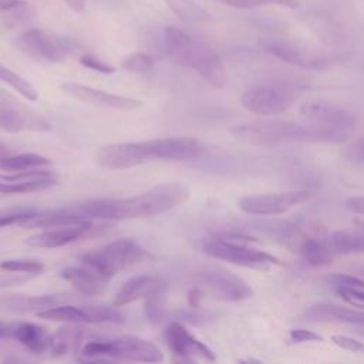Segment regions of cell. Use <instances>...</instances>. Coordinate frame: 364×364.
Instances as JSON below:
<instances>
[{"label":"cell","mask_w":364,"mask_h":364,"mask_svg":"<svg viewBox=\"0 0 364 364\" xmlns=\"http://www.w3.org/2000/svg\"><path fill=\"white\" fill-rule=\"evenodd\" d=\"M189 198V189L181 182H164L131 198H102L75 206L84 219L124 220L156 216L179 206Z\"/></svg>","instance_id":"obj_1"},{"label":"cell","mask_w":364,"mask_h":364,"mask_svg":"<svg viewBox=\"0 0 364 364\" xmlns=\"http://www.w3.org/2000/svg\"><path fill=\"white\" fill-rule=\"evenodd\" d=\"M233 138L246 145L273 148L287 144L320 142L340 144L348 139V131L323 127L318 124H300L287 119H264L239 124L230 129Z\"/></svg>","instance_id":"obj_2"},{"label":"cell","mask_w":364,"mask_h":364,"mask_svg":"<svg viewBox=\"0 0 364 364\" xmlns=\"http://www.w3.org/2000/svg\"><path fill=\"white\" fill-rule=\"evenodd\" d=\"M166 54L179 65L192 68L215 88L226 82V70L219 55L205 43L176 27H165L162 33Z\"/></svg>","instance_id":"obj_3"},{"label":"cell","mask_w":364,"mask_h":364,"mask_svg":"<svg viewBox=\"0 0 364 364\" xmlns=\"http://www.w3.org/2000/svg\"><path fill=\"white\" fill-rule=\"evenodd\" d=\"M81 354L91 360H115L135 363H158L164 354L158 346L136 336H119L114 338L88 340Z\"/></svg>","instance_id":"obj_4"},{"label":"cell","mask_w":364,"mask_h":364,"mask_svg":"<svg viewBox=\"0 0 364 364\" xmlns=\"http://www.w3.org/2000/svg\"><path fill=\"white\" fill-rule=\"evenodd\" d=\"M303 88L291 81H267L249 87L242 95V105L257 115L274 117L286 112L300 97Z\"/></svg>","instance_id":"obj_5"},{"label":"cell","mask_w":364,"mask_h":364,"mask_svg":"<svg viewBox=\"0 0 364 364\" xmlns=\"http://www.w3.org/2000/svg\"><path fill=\"white\" fill-rule=\"evenodd\" d=\"M148 257V252L134 239H118L92 249L81 256V263L111 279L121 270Z\"/></svg>","instance_id":"obj_6"},{"label":"cell","mask_w":364,"mask_h":364,"mask_svg":"<svg viewBox=\"0 0 364 364\" xmlns=\"http://www.w3.org/2000/svg\"><path fill=\"white\" fill-rule=\"evenodd\" d=\"M202 252L219 260H225L242 267L266 270L270 266H280L282 260L267 252L252 247L245 240L232 239L225 235L202 242Z\"/></svg>","instance_id":"obj_7"},{"label":"cell","mask_w":364,"mask_h":364,"mask_svg":"<svg viewBox=\"0 0 364 364\" xmlns=\"http://www.w3.org/2000/svg\"><path fill=\"white\" fill-rule=\"evenodd\" d=\"M0 129L7 132H48L53 129V125L17 97L0 87Z\"/></svg>","instance_id":"obj_8"},{"label":"cell","mask_w":364,"mask_h":364,"mask_svg":"<svg viewBox=\"0 0 364 364\" xmlns=\"http://www.w3.org/2000/svg\"><path fill=\"white\" fill-rule=\"evenodd\" d=\"M196 280L203 289L220 300L242 301L253 296V289L246 280L223 267H203L196 273Z\"/></svg>","instance_id":"obj_9"},{"label":"cell","mask_w":364,"mask_h":364,"mask_svg":"<svg viewBox=\"0 0 364 364\" xmlns=\"http://www.w3.org/2000/svg\"><path fill=\"white\" fill-rule=\"evenodd\" d=\"M310 198L309 191H289L266 195H249L239 199V209L247 215L272 216L287 212L289 209L306 202Z\"/></svg>","instance_id":"obj_10"},{"label":"cell","mask_w":364,"mask_h":364,"mask_svg":"<svg viewBox=\"0 0 364 364\" xmlns=\"http://www.w3.org/2000/svg\"><path fill=\"white\" fill-rule=\"evenodd\" d=\"M260 48L276 58L304 70H323L328 67V58L299 43L283 38H267L260 41Z\"/></svg>","instance_id":"obj_11"},{"label":"cell","mask_w":364,"mask_h":364,"mask_svg":"<svg viewBox=\"0 0 364 364\" xmlns=\"http://www.w3.org/2000/svg\"><path fill=\"white\" fill-rule=\"evenodd\" d=\"M17 47L30 57L48 63H61L71 51V46L40 28H28L16 40Z\"/></svg>","instance_id":"obj_12"},{"label":"cell","mask_w":364,"mask_h":364,"mask_svg":"<svg viewBox=\"0 0 364 364\" xmlns=\"http://www.w3.org/2000/svg\"><path fill=\"white\" fill-rule=\"evenodd\" d=\"M95 161L101 168L118 171L142 165L151 161V156L148 154L145 141L117 142L102 146L97 152Z\"/></svg>","instance_id":"obj_13"},{"label":"cell","mask_w":364,"mask_h":364,"mask_svg":"<svg viewBox=\"0 0 364 364\" xmlns=\"http://www.w3.org/2000/svg\"><path fill=\"white\" fill-rule=\"evenodd\" d=\"M299 114L307 122L338 128L344 131H348L357 122V118L351 111L341 105L323 100H311L300 104Z\"/></svg>","instance_id":"obj_14"},{"label":"cell","mask_w":364,"mask_h":364,"mask_svg":"<svg viewBox=\"0 0 364 364\" xmlns=\"http://www.w3.org/2000/svg\"><path fill=\"white\" fill-rule=\"evenodd\" d=\"M151 159L185 162L199 158L205 146L200 141L191 136H166L145 141Z\"/></svg>","instance_id":"obj_15"},{"label":"cell","mask_w":364,"mask_h":364,"mask_svg":"<svg viewBox=\"0 0 364 364\" xmlns=\"http://www.w3.org/2000/svg\"><path fill=\"white\" fill-rule=\"evenodd\" d=\"M165 340L169 350L182 360L193 361L195 357L208 361H215L213 351L198 340L186 327L179 321H172L165 330Z\"/></svg>","instance_id":"obj_16"},{"label":"cell","mask_w":364,"mask_h":364,"mask_svg":"<svg viewBox=\"0 0 364 364\" xmlns=\"http://www.w3.org/2000/svg\"><path fill=\"white\" fill-rule=\"evenodd\" d=\"M61 90L75 100H80L82 102H88L92 105H98V107L115 108V109H136L142 107V102L136 98L105 92L84 84L65 82L61 85Z\"/></svg>","instance_id":"obj_17"},{"label":"cell","mask_w":364,"mask_h":364,"mask_svg":"<svg viewBox=\"0 0 364 364\" xmlns=\"http://www.w3.org/2000/svg\"><path fill=\"white\" fill-rule=\"evenodd\" d=\"M91 229H92L91 220H80L70 225L47 228L46 230L27 237L26 245L31 247H47V249L60 247L71 242H75Z\"/></svg>","instance_id":"obj_18"},{"label":"cell","mask_w":364,"mask_h":364,"mask_svg":"<svg viewBox=\"0 0 364 364\" xmlns=\"http://www.w3.org/2000/svg\"><path fill=\"white\" fill-rule=\"evenodd\" d=\"M166 280L156 274H139L128 279L117 291L112 304L122 307L139 299H146L155 293L166 290Z\"/></svg>","instance_id":"obj_19"},{"label":"cell","mask_w":364,"mask_h":364,"mask_svg":"<svg viewBox=\"0 0 364 364\" xmlns=\"http://www.w3.org/2000/svg\"><path fill=\"white\" fill-rule=\"evenodd\" d=\"M60 277L68 282L84 296H100L105 293L109 279L81 263L80 266H68L60 272Z\"/></svg>","instance_id":"obj_20"},{"label":"cell","mask_w":364,"mask_h":364,"mask_svg":"<svg viewBox=\"0 0 364 364\" xmlns=\"http://www.w3.org/2000/svg\"><path fill=\"white\" fill-rule=\"evenodd\" d=\"M304 318L309 321H337L364 327V311L334 303H318L311 306L306 310Z\"/></svg>","instance_id":"obj_21"},{"label":"cell","mask_w":364,"mask_h":364,"mask_svg":"<svg viewBox=\"0 0 364 364\" xmlns=\"http://www.w3.org/2000/svg\"><path fill=\"white\" fill-rule=\"evenodd\" d=\"M252 229L296 250L304 239L301 230L289 220H257L252 223Z\"/></svg>","instance_id":"obj_22"},{"label":"cell","mask_w":364,"mask_h":364,"mask_svg":"<svg viewBox=\"0 0 364 364\" xmlns=\"http://www.w3.org/2000/svg\"><path fill=\"white\" fill-rule=\"evenodd\" d=\"M327 242L334 255L364 253V222L333 232Z\"/></svg>","instance_id":"obj_23"},{"label":"cell","mask_w":364,"mask_h":364,"mask_svg":"<svg viewBox=\"0 0 364 364\" xmlns=\"http://www.w3.org/2000/svg\"><path fill=\"white\" fill-rule=\"evenodd\" d=\"M85 333L81 327L77 326H65L58 328L51 336H47L46 350L50 355H65L78 348L81 341L84 340Z\"/></svg>","instance_id":"obj_24"},{"label":"cell","mask_w":364,"mask_h":364,"mask_svg":"<svg viewBox=\"0 0 364 364\" xmlns=\"http://www.w3.org/2000/svg\"><path fill=\"white\" fill-rule=\"evenodd\" d=\"M64 296L57 294H46V296H11L9 299H4L0 306L4 310L13 311V313H30V311H41L48 307H53L55 304H60L64 301Z\"/></svg>","instance_id":"obj_25"},{"label":"cell","mask_w":364,"mask_h":364,"mask_svg":"<svg viewBox=\"0 0 364 364\" xmlns=\"http://www.w3.org/2000/svg\"><path fill=\"white\" fill-rule=\"evenodd\" d=\"M10 338L17 340L33 353H44L47 331L34 323H14L10 326Z\"/></svg>","instance_id":"obj_26"},{"label":"cell","mask_w":364,"mask_h":364,"mask_svg":"<svg viewBox=\"0 0 364 364\" xmlns=\"http://www.w3.org/2000/svg\"><path fill=\"white\" fill-rule=\"evenodd\" d=\"M36 316L43 320L50 321H63L70 324H84L92 323L90 314L84 309V306H74V304H55L46 310L37 311Z\"/></svg>","instance_id":"obj_27"},{"label":"cell","mask_w":364,"mask_h":364,"mask_svg":"<svg viewBox=\"0 0 364 364\" xmlns=\"http://www.w3.org/2000/svg\"><path fill=\"white\" fill-rule=\"evenodd\" d=\"M297 252L310 266H327L333 262L334 257V252L328 246V242L316 237L304 236L297 247Z\"/></svg>","instance_id":"obj_28"},{"label":"cell","mask_w":364,"mask_h":364,"mask_svg":"<svg viewBox=\"0 0 364 364\" xmlns=\"http://www.w3.org/2000/svg\"><path fill=\"white\" fill-rule=\"evenodd\" d=\"M48 165H51V159L33 152L17 154V155H11V154L0 155V169L7 172H21V171H28L36 168H44Z\"/></svg>","instance_id":"obj_29"},{"label":"cell","mask_w":364,"mask_h":364,"mask_svg":"<svg viewBox=\"0 0 364 364\" xmlns=\"http://www.w3.org/2000/svg\"><path fill=\"white\" fill-rule=\"evenodd\" d=\"M169 10L186 23H208L212 16L193 0H165Z\"/></svg>","instance_id":"obj_30"},{"label":"cell","mask_w":364,"mask_h":364,"mask_svg":"<svg viewBox=\"0 0 364 364\" xmlns=\"http://www.w3.org/2000/svg\"><path fill=\"white\" fill-rule=\"evenodd\" d=\"M0 80L6 84H9L11 88H14L21 97H24L28 101H37L38 92L37 90L20 74L14 73L13 70L4 67L0 64Z\"/></svg>","instance_id":"obj_31"},{"label":"cell","mask_w":364,"mask_h":364,"mask_svg":"<svg viewBox=\"0 0 364 364\" xmlns=\"http://www.w3.org/2000/svg\"><path fill=\"white\" fill-rule=\"evenodd\" d=\"M84 309L90 314L92 323H121L124 314L118 310V306L105 304H85Z\"/></svg>","instance_id":"obj_32"},{"label":"cell","mask_w":364,"mask_h":364,"mask_svg":"<svg viewBox=\"0 0 364 364\" xmlns=\"http://www.w3.org/2000/svg\"><path fill=\"white\" fill-rule=\"evenodd\" d=\"M154 64H155V58L149 53H144V51L128 54L121 61L122 68L132 73H148L154 68Z\"/></svg>","instance_id":"obj_33"},{"label":"cell","mask_w":364,"mask_h":364,"mask_svg":"<svg viewBox=\"0 0 364 364\" xmlns=\"http://www.w3.org/2000/svg\"><path fill=\"white\" fill-rule=\"evenodd\" d=\"M0 269L6 272H21L38 274L43 272L44 264L38 259H7L0 262Z\"/></svg>","instance_id":"obj_34"},{"label":"cell","mask_w":364,"mask_h":364,"mask_svg":"<svg viewBox=\"0 0 364 364\" xmlns=\"http://www.w3.org/2000/svg\"><path fill=\"white\" fill-rule=\"evenodd\" d=\"M55 179L48 181H36V182H26V183H14L0 179V193H27V192H36L46 188H50L55 183Z\"/></svg>","instance_id":"obj_35"},{"label":"cell","mask_w":364,"mask_h":364,"mask_svg":"<svg viewBox=\"0 0 364 364\" xmlns=\"http://www.w3.org/2000/svg\"><path fill=\"white\" fill-rule=\"evenodd\" d=\"M228 6L237 9H253L262 6H280L287 9H297L300 6V0H219Z\"/></svg>","instance_id":"obj_36"},{"label":"cell","mask_w":364,"mask_h":364,"mask_svg":"<svg viewBox=\"0 0 364 364\" xmlns=\"http://www.w3.org/2000/svg\"><path fill=\"white\" fill-rule=\"evenodd\" d=\"M327 283L334 287V290L341 289H353V287H364V280L353 276V274H344V273H334L330 274L327 279Z\"/></svg>","instance_id":"obj_37"},{"label":"cell","mask_w":364,"mask_h":364,"mask_svg":"<svg viewBox=\"0 0 364 364\" xmlns=\"http://www.w3.org/2000/svg\"><path fill=\"white\" fill-rule=\"evenodd\" d=\"M80 63L81 65H84L85 68H90L92 71H98L101 74H112L117 71V68L105 61H102L101 58L91 55V54H84L80 57Z\"/></svg>","instance_id":"obj_38"},{"label":"cell","mask_w":364,"mask_h":364,"mask_svg":"<svg viewBox=\"0 0 364 364\" xmlns=\"http://www.w3.org/2000/svg\"><path fill=\"white\" fill-rule=\"evenodd\" d=\"M331 343L336 344L337 347L351 351V353H364V343L357 338H353L350 336L334 334V336H331Z\"/></svg>","instance_id":"obj_39"},{"label":"cell","mask_w":364,"mask_h":364,"mask_svg":"<svg viewBox=\"0 0 364 364\" xmlns=\"http://www.w3.org/2000/svg\"><path fill=\"white\" fill-rule=\"evenodd\" d=\"M289 341L293 344H301V343H311V341H323V337L307 328H293L289 333Z\"/></svg>","instance_id":"obj_40"},{"label":"cell","mask_w":364,"mask_h":364,"mask_svg":"<svg viewBox=\"0 0 364 364\" xmlns=\"http://www.w3.org/2000/svg\"><path fill=\"white\" fill-rule=\"evenodd\" d=\"M344 158L353 164H364V136L346 148Z\"/></svg>","instance_id":"obj_41"},{"label":"cell","mask_w":364,"mask_h":364,"mask_svg":"<svg viewBox=\"0 0 364 364\" xmlns=\"http://www.w3.org/2000/svg\"><path fill=\"white\" fill-rule=\"evenodd\" d=\"M344 300L354 304H364V287H353V289H341L336 290Z\"/></svg>","instance_id":"obj_42"},{"label":"cell","mask_w":364,"mask_h":364,"mask_svg":"<svg viewBox=\"0 0 364 364\" xmlns=\"http://www.w3.org/2000/svg\"><path fill=\"white\" fill-rule=\"evenodd\" d=\"M344 208L351 212V213H357V215H364V195H358V196H350L344 200Z\"/></svg>","instance_id":"obj_43"},{"label":"cell","mask_w":364,"mask_h":364,"mask_svg":"<svg viewBox=\"0 0 364 364\" xmlns=\"http://www.w3.org/2000/svg\"><path fill=\"white\" fill-rule=\"evenodd\" d=\"M30 212H16V213H6L0 215V228L18 225Z\"/></svg>","instance_id":"obj_44"},{"label":"cell","mask_w":364,"mask_h":364,"mask_svg":"<svg viewBox=\"0 0 364 364\" xmlns=\"http://www.w3.org/2000/svg\"><path fill=\"white\" fill-rule=\"evenodd\" d=\"M188 301H189V306L191 307H200L199 303H200V290L199 289H191L189 293H188Z\"/></svg>","instance_id":"obj_45"},{"label":"cell","mask_w":364,"mask_h":364,"mask_svg":"<svg viewBox=\"0 0 364 364\" xmlns=\"http://www.w3.org/2000/svg\"><path fill=\"white\" fill-rule=\"evenodd\" d=\"M64 1L74 11H82V9L85 6V0H64Z\"/></svg>","instance_id":"obj_46"},{"label":"cell","mask_w":364,"mask_h":364,"mask_svg":"<svg viewBox=\"0 0 364 364\" xmlns=\"http://www.w3.org/2000/svg\"><path fill=\"white\" fill-rule=\"evenodd\" d=\"M21 0H0V11H6L11 7H14L16 4H18Z\"/></svg>","instance_id":"obj_47"},{"label":"cell","mask_w":364,"mask_h":364,"mask_svg":"<svg viewBox=\"0 0 364 364\" xmlns=\"http://www.w3.org/2000/svg\"><path fill=\"white\" fill-rule=\"evenodd\" d=\"M10 326L11 324H6V323L0 321V340L10 338Z\"/></svg>","instance_id":"obj_48"},{"label":"cell","mask_w":364,"mask_h":364,"mask_svg":"<svg viewBox=\"0 0 364 364\" xmlns=\"http://www.w3.org/2000/svg\"><path fill=\"white\" fill-rule=\"evenodd\" d=\"M360 272H361V274L364 276V267H361V269H360Z\"/></svg>","instance_id":"obj_49"}]
</instances>
